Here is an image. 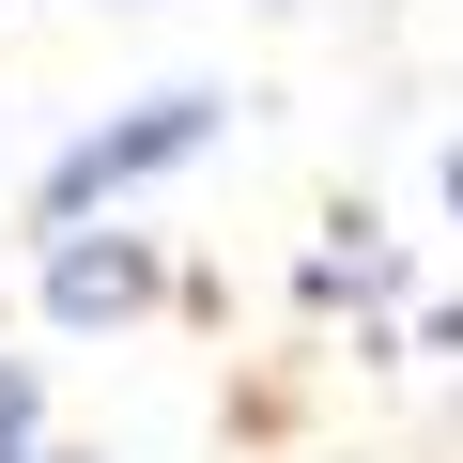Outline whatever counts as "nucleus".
Segmentation results:
<instances>
[{
  "mask_svg": "<svg viewBox=\"0 0 463 463\" xmlns=\"http://www.w3.org/2000/svg\"><path fill=\"white\" fill-rule=\"evenodd\" d=\"M216 124H232V93H201V78H170V93H139V109L78 124V139H62L47 170H32V216H47V248H62V232H93L109 201L170 185L185 155H216Z\"/></svg>",
  "mask_w": 463,
  "mask_h": 463,
  "instance_id": "1",
  "label": "nucleus"
},
{
  "mask_svg": "<svg viewBox=\"0 0 463 463\" xmlns=\"http://www.w3.org/2000/svg\"><path fill=\"white\" fill-rule=\"evenodd\" d=\"M124 309H155V248L139 232H62L47 248V325H124Z\"/></svg>",
  "mask_w": 463,
  "mask_h": 463,
  "instance_id": "2",
  "label": "nucleus"
},
{
  "mask_svg": "<svg viewBox=\"0 0 463 463\" xmlns=\"http://www.w3.org/2000/svg\"><path fill=\"white\" fill-rule=\"evenodd\" d=\"M0 463H47V386H32V355H0Z\"/></svg>",
  "mask_w": 463,
  "mask_h": 463,
  "instance_id": "3",
  "label": "nucleus"
},
{
  "mask_svg": "<svg viewBox=\"0 0 463 463\" xmlns=\"http://www.w3.org/2000/svg\"><path fill=\"white\" fill-rule=\"evenodd\" d=\"M432 185H448V216H463V139H448V155H432Z\"/></svg>",
  "mask_w": 463,
  "mask_h": 463,
  "instance_id": "4",
  "label": "nucleus"
},
{
  "mask_svg": "<svg viewBox=\"0 0 463 463\" xmlns=\"http://www.w3.org/2000/svg\"><path fill=\"white\" fill-rule=\"evenodd\" d=\"M47 463H78V448H47Z\"/></svg>",
  "mask_w": 463,
  "mask_h": 463,
  "instance_id": "5",
  "label": "nucleus"
}]
</instances>
